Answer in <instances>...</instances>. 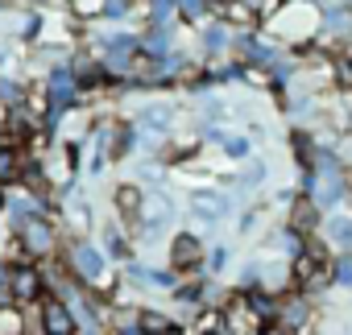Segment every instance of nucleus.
<instances>
[{
    "instance_id": "obj_13",
    "label": "nucleus",
    "mask_w": 352,
    "mask_h": 335,
    "mask_svg": "<svg viewBox=\"0 0 352 335\" xmlns=\"http://www.w3.org/2000/svg\"><path fill=\"white\" fill-rule=\"evenodd\" d=\"M141 203H145V195H141L137 187H116V211H120L124 220H137V216H141Z\"/></svg>"
},
{
    "instance_id": "obj_11",
    "label": "nucleus",
    "mask_w": 352,
    "mask_h": 335,
    "mask_svg": "<svg viewBox=\"0 0 352 335\" xmlns=\"http://www.w3.org/2000/svg\"><path fill=\"white\" fill-rule=\"evenodd\" d=\"M315 224H319V203L315 199H298L294 203V211H290V232H315Z\"/></svg>"
},
{
    "instance_id": "obj_30",
    "label": "nucleus",
    "mask_w": 352,
    "mask_h": 335,
    "mask_svg": "<svg viewBox=\"0 0 352 335\" xmlns=\"http://www.w3.org/2000/svg\"><path fill=\"white\" fill-rule=\"evenodd\" d=\"M340 286H352V257H344V261H336V273H331Z\"/></svg>"
},
{
    "instance_id": "obj_12",
    "label": "nucleus",
    "mask_w": 352,
    "mask_h": 335,
    "mask_svg": "<svg viewBox=\"0 0 352 335\" xmlns=\"http://www.w3.org/2000/svg\"><path fill=\"white\" fill-rule=\"evenodd\" d=\"M170 216H174V203L166 199V195H145V203H141V220L145 224H170Z\"/></svg>"
},
{
    "instance_id": "obj_19",
    "label": "nucleus",
    "mask_w": 352,
    "mask_h": 335,
    "mask_svg": "<svg viewBox=\"0 0 352 335\" xmlns=\"http://www.w3.org/2000/svg\"><path fill=\"white\" fill-rule=\"evenodd\" d=\"M141 54H149V58H166V54H170V34H166V30H153V34L141 42Z\"/></svg>"
},
{
    "instance_id": "obj_32",
    "label": "nucleus",
    "mask_w": 352,
    "mask_h": 335,
    "mask_svg": "<svg viewBox=\"0 0 352 335\" xmlns=\"http://www.w3.org/2000/svg\"><path fill=\"white\" fill-rule=\"evenodd\" d=\"M108 253H112V257H124V253H129V249H124V240H120V232H116V228H112V232H108Z\"/></svg>"
},
{
    "instance_id": "obj_7",
    "label": "nucleus",
    "mask_w": 352,
    "mask_h": 335,
    "mask_svg": "<svg viewBox=\"0 0 352 335\" xmlns=\"http://www.w3.org/2000/svg\"><path fill=\"white\" fill-rule=\"evenodd\" d=\"M9 294H13L17 306H21V302H38V298H42V273L30 269V265H17V269L9 273Z\"/></svg>"
},
{
    "instance_id": "obj_15",
    "label": "nucleus",
    "mask_w": 352,
    "mask_h": 335,
    "mask_svg": "<svg viewBox=\"0 0 352 335\" xmlns=\"http://www.w3.org/2000/svg\"><path fill=\"white\" fill-rule=\"evenodd\" d=\"M137 331H141V335H166V331H174V323H170L162 310H141V314H137Z\"/></svg>"
},
{
    "instance_id": "obj_35",
    "label": "nucleus",
    "mask_w": 352,
    "mask_h": 335,
    "mask_svg": "<svg viewBox=\"0 0 352 335\" xmlns=\"http://www.w3.org/2000/svg\"><path fill=\"white\" fill-rule=\"evenodd\" d=\"M83 335H100V331H96V327H87V331H83Z\"/></svg>"
},
{
    "instance_id": "obj_27",
    "label": "nucleus",
    "mask_w": 352,
    "mask_h": 335,
    "mask_svg": "<svg viewBox=\"0 0 352 335\" xmlns=\"http://www.w3.org/2000/svg\"><path fill=\"white\" fill-rule=\"evenodd\" d=\"M257 183H265V165H261V161H253L249 170L241 174V187H257Z\"/></svg>"
},
{
    "instance_id": "obj_6",
    "label": "nucleus",
    "mask_w": 352,
    "mask_h": 335,
    "mask_svg": "<svg viewBox=\"0 0 352 335\" xmlns=\"http://www.w3.org/2000/svg\"><path fill=\"white\" fill-rule=\"evenodd\" d=\"M75 327H79V319L67 302H58V298L42 302V331L46 335H75Z\"/></svg>"
},
{
    "instance_id": "obj_9",
    "label": "nucleus",
    "mask_w": 352,
    "mask_h": 335,
    "mask_svg": "<svg viewBox=\"0 0 352 335\" xmlns=\"http://www.w3.org/2000/svg\"><path fill=\"white\" fill-rule=\"evenodd\" d=\"M46 178H50L54 187H67V183L75 178V149H54V153L46 157Z\"/></svg>"
},
{
    "instance_id": "obj_20",
    "label": "nucleus",
    "mask_w": 352,
    "mask_h": 335,
    "mask_svg": "<svg viewBox=\"0 0 352 335\" xmlns=\"http://www.w3.org/2000/svg\"><path fill=\"white\" fill-rule=\"evenodd\" d=\"M307 314H311V310H307V302H302V298H290V302L282 306V323H286L290 331H294V327H302V323H307Z\"/></svg>"
},
{
    "instance_id": "obj_26",
    "label": "nucleus",
    "mask_w": 352,
    "mask_h": 335,
    "mask_svg": "<svg viewBox=\"0 0 352 335\" xmlns=\"http://www.w3.org/2000/svg\"><path fill=\"white\" fill-rule=\"evenodd\" d=\"M174 9H179L174 0H153V5H149V17H153L157 25H166V21L174 17Z\"/></svg>"
},
{
    "instance_id": "obj_4",
    "label": "nucleus",
    "mask_w": 352,
    "mask_h": 335,
    "mask_svg": "<svg viewBox=\"0 0 352 335\" xmlns=\"http://www.w3.org/2000/svg\"><path fill=\"white\" fill-rule=\"evenodd\" d=\"M17 232H21V249L30 253V257H46L50 249H54V228H50V220L38 211V216H25L21 224H17Z\"/></svg>"
},
{
    "instance_id": "obj_8",
    "label": "nucleus",
    "mask_w": 352,
    "mask_h": 335,
    "mask_svg": "<svg viewBox=\"0 0 352 335\" xmlns=\"http://www.w3.org/2000/svg\"><path fill=\"white\" fill-rule=\"evenodd\" d=\"M170 261H174V269H199V261H204V244L195 240V236H174V244H170Z\"/></svg>"
},
{
    "instance_id": "obj_17",
    "label": "nucleus",
    "mask_w": 352,
    "mask_h": 335,
    "mask_svg": "<svg viewBox=\"0 0 352 335\" xmlns=\"http://www.w3.org/2000/svg\"><path fill=\"white\" fill-rule=\"evenodd\" d=\"M63 211H67V224H71L79 236L91 228V207H87V203H79V199H67V203H63Z\"/></svg>"
},
{
    "instance_id": "obj_28",
    "label": "nucleus",
    "mask_w": 352,
    "mask_h": 335,
    "mask_svg": "<svg viewBox=\"0 0 352 335\" xmlns=\"http://www.w3.org/2000/svg\"><path fill=\"white\" fill-rule=\"evenodd\" d=\"M179 5V13H187V17H204L208 13V0H174Z\"/></svg>"
},
{
    "instance_id": "obj_1",
    "label": "nucleus",
    "mask_w": 352,
    "mask_h": 335,
    "mask_svg": "<svg viewBox=\"0 0 352 335\" xmlns=\"http://www.w3.org/2000/svg\"><path fill=\"white\" fill-rule=\"evenodd\" d=\"M348 191V178L340 170V161L323 149H315V161H311V178H307V199H315L319 207H331L340 203Z\"/></svg>"
},
{
    "instance_id": "obj_33",
    "label": "nucleus",
    "mask_w": 352,
    "mask_h": 335,
    "mask_svg": "<svg viewBox=\"0 0 352 335\" xmlns=\"http://www.w3.org/2000/svg\"><path fill=\"white\" fill-rule=\"evenodd\" d=\"M124 13H129L124 0H108V5H104V17H124Z\"/></svg>"
},
{
    "instance_id": "obj_21",
    "label": "nucleus",
    "mask_w": 352,
    "mask_h": 335,
    "mask_svg": "<svg viewBox=\"0 0 352 335\" xmlns=\"http://www.w3.org/2000/svg\"><path fill=\"white\" fill-rule=\"evenodd\" d=\"M17 165H21V161H17V153H13L9 145H0V183H13V178L21 174Z\"/></svg>"
},
{
    "instance_id": "obj_3",
    "label": "nucleus",
    "mask_w": 352,
    "mask_h": 335,
    "mask_svg": "<svg viewBox=\"0 0 352 335\" xmlns=\"http://www.w3.org/2000/svg\"><path fill=\"white\" fill-rule=\"evenodd\" d=\"M220 314H224V327H220L224 335H261L265 331V314L253 306V298H232Z\"/></svg>"
},
{
    "instance_id": "obj_5",
    "label": "nucleus",
    "mask_w": 352,
    "mask_h": 335,
    "mask_svg": "<svg viewBox=\"0 0 352 335\" xmlns=\"http://www.w3.org/2000/svg\"><path fill=\"white\" fill-rule=\"evenodd\" d=\"M71 269H75L83 281H91V286H108L104 257H100V249H96V244H87V240H79V244H75V253H71Z\"/></svg>"
},
{
    "instance_id": "obj_14",
    "label": "nucleus",
    "mask_w": 352,
    "mask_h": 335,
    "mask_svg": "<svg viewBox=\"0 0 352 335\" xmlns=\"http://www.w3.org/2000/svg\"><path fill=\"white\" fill-rule=\"evenodd\" d=\"M323 30L327 34H352V9H344V5H331V9H323Z\"/></svg>"
},
{
    "instance_id": "obj_29",
    "label": "nucleus",
    "mask_w": 352,
    "mask_h": 335,
    "mask_svg": "<svg viewBox=\"0 0 352 335\" xmlns=\"http://www.w3.org/2000/svg\"><path fill=\"white\" fill-rule=\"evenodd\" d=\"M220 145H224L232 157H245V153H249V141H245V137H224Z\"/></svg>"
},
{
    "instance_id": "obj_23",
    "label": "nucleus",
    "mask_w": 352,
    "mask_h": 335,
    "mask_svg": "<svg viewBox=\"0 0 352 335\" xmlns=\"http://www.w3.org/2000/svg\"><path fill=\"white\" fill-rule=\"evenodd\" d=\"M0 335H21V310L0 306Z\"/></svg>"
},
{
    "instance_id": "obj_16",
    "label": "nucleus",
    "mask_w": 352,
    "mask_h": 335,
    "mask_svg": "<svg viewBox=\"0 0 352 335\" xmlns=\"http://www.w3.org/2000/svg\"><path fill=\"white\" fill-rule=\"evenodd\" d=\"M327 240H331L336 249H348V253H352V220H348V216H331V220H327Z\"/></svg>"
},
{
    "instance_id": "obj_10",
    "label": "nucleus",
    "mask_w": 352,
    "mask_h": 335,
    "mask_svg": "<svg viewBox=\"0 0 352 335\" xmlns=\"http://www.w3.org/2000/svg\"><path fill=\"white\" fill-rule=\"evenodd\" d=\"M216 13H220V21H228V25H253V21H257V9L245 5V0H220Z\"/></svg>"
},
{
    "instance_id": "obj_22",
    "label": "nucleus",
    "mask_w": 352,
    "mask_h": 335,
    "mask_svg": "<svg viewBox=\"0 0 352 335\" xmlns=\"http://www.w3.org/2000/svg\"><path fill=\"white\" fill-rule=\"evenodd\" d=\"M141 120L153 124V128H166V124L174 120V108H166V104H149V108L141 112Z\"/></svg>"
},
{
    "instance_id": "obj_24",
    "label": "nucleus",
    "mask_w": 352,
    "mask_h": 335,
    "mask_svg": "<svg viewBox=\"0 0 352 335\" xmlns=\"http://www.w3.org/2000/svg\"><path fill=\"white\" fill-rule=\"evenodd\" d=\"M204 46H208V50H224V46H228V21H216V25L204 34Z\"/></svg>"
},
{
    "instance_id": "obj_2",
    "label": "nucleus",
    "mask_w": 352,
    "mask_h": 335,
    "mask_svg": "<svg viewBox=\"0 0 352 335\" xmlns=\"http://www.w3.org/2000/svg\"><path fill=\"white\" fill-rule=\"evenodd\" d=\"M319 21H323V13H315V5H307V0H286L282 13L270 17V30L286 42H307V38H315Z\"/></svg>"
},
{
    "instance_id": "obj_18",
    "label": "nucleus",
    "mask_w": 352,
    "mask_h": 335,
    "mask_svg": "<svg viewBox=\"0 0 352 335\" xmlns=\"http://www.w3.org/2000/svg\"><path fill=\"white\" fill-rule=\"evenodd\" d=\"M191 207H195L199 220H220V216L228 211V199H220V195H199Z\"/></svg>"
},
{
    "instance_id": "obj_25",
    "label": "nucleus",
    "mask_w": 352,
    "mask_h": 335,
    "mask_svg": "<svg viewBox=\"0 0 352 335\" xmlns=\"http://www.w3.org/2000/svg\"><path fill=\"white\" fill-rule=\"evenodd\" d=\"M75 79H79V87H91V83H100V67L96 62H75Z\"/></svg>"
},
{
    "instance_id": "obj_31",
    "label": "nucleus",
    "mask_w": 352,
    "mask_h": 335,
    "mask_svg": "<svg viewBox=\"0 0 352 335\" xmlns=\"http://www.w3.org/2000/svg\"><path fill=\"white\" fill-rule=\"evenodd\" d=\"M104 5H108V0H79L75 9H79L83 17H91V13H104Z\"/></svg>"
},
{
    "instance_id": "obj_34",
    "label": "nucleus",
    "mask_w": 352,
    "mask_h": 335,
    "mask_svg": "<svg viewBox=\"0 0 352 335\" xmlns=\"http://www.w3.org/2000/svg\"><path fill=\"white\" fill-rule=\"evenodd\" d=\"M166 335H187V331H179V327H174V331H166Z\"/></svg>"
}]
</instances>
